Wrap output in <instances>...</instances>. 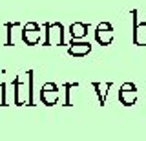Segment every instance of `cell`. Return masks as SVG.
I'll list each match as a JSON object with an SVG mask.
<instances>
[{"label": "cell", "mask_w": 146, "mask_h": 141, "mask_svg": "<svg viewBox=\"0 0 146 141\" xmlns=\"http://www.w3.org/2000/svg\"><path fill=\"white\" fill-rule=\"evenodd\" d=\"M131 22H133V44L135 46H146V22L137 20V11H131Z\"/></svg>", "instance_id": "6"}, {"label": "cell", "mask_w": 146, "mask_h": 141, "mask_svg": "<svg viewBox=\"0 0 146 141\" xmlns=\"http://www.w3.org/2000/svg\"><path fill=\"white\" fill-rule=\"evenodd\" d=\"M40 35H42V28L36 22H27L22 28V40L27 46H36L40 42Z\"/></svg>", "instance_id": "3"}, {"label": "cell", "mask_w": 146, "mask_h": 141, "mask_svg": "<svg viewBox=\"0 0 146 141\" xmlns=\"http://www.w3.org/2000/svg\"><path fill=\"white\" fill-rule=\"evenodd\" d=\"M137 95H139L137 94V86L133 83H122L117 92V99L124 106H131V104L137 103Z\"/></svg>", "instance_id": "2"}, {"label": "cell", "mask_w": 146, "mask_h": 141, "mask_svg": "<svg viewBox=\"0 0 146 141\" xmlns=\"http://www.w3.org/2000/svg\"><path fill=\"white\" fill-rule=\"evenodd\" d=\"M91 51V44L86 42V40H71L70 48H68V53L73 57H84Z\"/></svg>", "instance_id": "7"}, {"label": "cell", "mask_w": 146, "mask_h": 141, "mask_svg": "<svg viewBox=\"0 0 146 141\" xmlns=\"http://www.w3.org/2000/svg\"><path fill=\"white\" fill-rule=\"evenodd\" d=\"M58 95H60V88L55 83H46V84H42V88H40V101H42L46 106L57 104Z\"/></svg>", "instance_id": "4"}, {"label": "cell", "mask_w": 146, "mask_h": 141, "mask_svg": "<svg viewBox=\"0 0 146 141\" xmlns=\"http://www.w3.org/2000/svg\"><path fill=\"white\" fill-rule=\"evenodd\" d=\"M70 35L73 40H80L88 35V24L86 22H73L70 26Z\"/></svg>", "instance_id": "8"}, {"label": "cell", "mask_w": 146, "mask_h": 141, "mask_svg": "<svg viewBox=\"0 0 146 141\" xmlns=\"http://www.w3.org/2000/svg\"><path fill=\"white\" fill-rule=\"evenodd\" d=\"M75 86H79L77 83H66L64 84V90H66V101H64V106H71V88H75Z\"/></svg>", "instance_id": "10"}, {"label": "cell", "mask_w": 146, "mask_h": 141, "mask_svg": "<svg viewBox=\"0 0 146 141\" xmlns=\"http://www.w3.org/2000/svg\"><path fill=\"white\" fill-rule=\"evenodd\" d=\"M91 86L95 88V94H97V97H99V103L104 104L106 103V97H108V92L113 86V83H93Z\"/></svg>", "instance_id": "9"}, {"label": "cell", "mask_w": 146, "mask_h": 141, "mask_svg": "<svg viewBox=\"0 0 146 141\" xmlns=\"http://www.w3.org/2000/svg\"><path fill=\"white\" fill-rule=\"evenodd\" d=\"M95 39H97V42L100 46H110V44L113 42V39H115V29H113V26L110 24V22H100L97 26V29H95Z\"/></svg>", "instance_id": "5"}, {"label": "cell", "mask_w": 146, "mask_h": 141, "mask_svg": "<svg viewBox=\"0 0 146 141\" xmlns=\"http://www.w3.org/2000/svg\"><path fill=\"white\" fill-rule=\"evenodd\" d=\"M17 26V22H7L6 24V29H7V40H6V46H13V28Z\"/></svg>", "instance_id": "11"}, {"label": "cell", "mask_w": 146, "mask_h": 141, "mask_svg": "<svg viewBox=\"0 0 146 141\" xmlns=\"http://www.w3.org/2000/svg\"><path fill=\"white\" fill-rule=\"evenodd\" d=\"M0 94H2V104H6V83L0 84Z\"/></svg>", "instance_id": "12"}, {"label": "cell", "mask_w": 146, "mask_h": 141, "mask_svg": "<svg viewBox=\"0 0 146 141\" xmlns=\"http://www.w3.org/2000/svg\"><path fill=\"white\" fill-rule=\"evenodd\" d=\"M44 46H64V26L60 22H48V24H44Z\"/></svg>", "instance_id": "1"}]
</instances>
